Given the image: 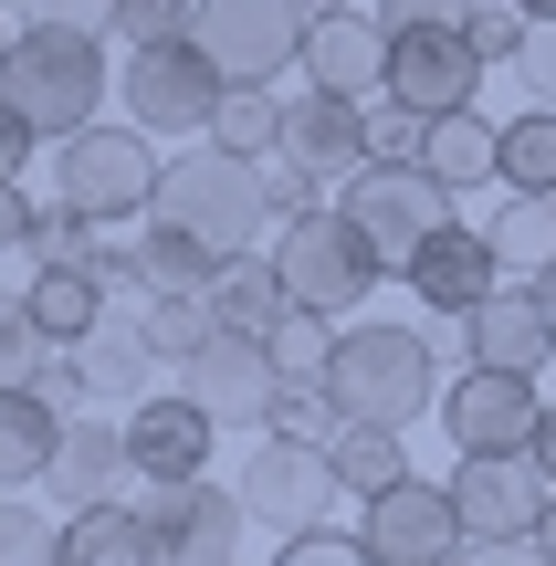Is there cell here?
I'll use <instances>...</instances> for the list:
<instances>
[{
  "label": "cell",
  "mask_w": 556,
  "mask_h": 566,
  "mask_svg": "<svg viewBox=\"0 0 556 566\" xmlns=\"http://www.w3.org/2000/svg\"><path fill=\"white\" fill-rule=\"evenodd\" d=\"M536 556H556V504H546V535H536Z\"/></svg>",
  "instance_id": "cell-48"
},
{
  "label": "cell",
  "mask_w": 556,
  "mask_h": 566,
  "mask_svg": "<svg viewBox=\"0 0 556 566\" xmlns=\"http://www.w3.org/2000/svg\"><path fill=\"white\" fill-rule=\"evenodd\" d=\"M137 325H147V346H158V367H189L221 336V304L210 294H137Z\"/></svg>",
  "instance_id": "cell-29"
},
{
  "label": "cell",
  "mask_w": 556,
  "mask_h": 566,
  "mask_svg": "<svg viewBox=\"0 0 556 566\" xmlns=\"http://www.w3.org/2000/svg\"><path fill=\"white\" fill-rule=\"evenodd\" d=\"M284 566H368V535H357V525H336V514H326V525L284 535Z\"/></svg>",
  "instance_id": "cell-38"
},
{
  "label": "cell",
  "mask_w": 556,
  "mask_h": 566,
  "mask_svg": "<svg viewBox=\"0 0 556 566\" xmlns=\"http://www.w3.org/2000/svg\"><path fill=\"white\" fill-rule=\"evenodd\" d=\"M63 556H84V566H147V556H168V535H158V514H147V504L105 493V504H74V514H63Z\"/></svg>",
  "instance_id": "cell-23"
},
{
  "label": "cell",
  "mask_w": 556,
  "mask_h": 566,
  "mask_svg": "<svg viewBox=\"0 0 556 566\" xmlns=\"http://www.w3.org/2000/svg\"><path fill=\"white\" fill-rule=\"evenodd\" d=\"M483 0H378V21H389V32H410V21H473Z\"/></svg>",
  "instance_id": "cell-44"
},
{
  "label": "cell",
  "mask_w": 556,
  "mask_h": 566,
  "mask_svg": "<svg viewBox=\"0 0 556 566\" xmlns=\"http://www.w3.org/2000/svg\"><path fill=\"white\" fill-rule=\"evenodd\" d=\"M525 32H536V11H515V0H483V11H473L483 63H515V53H525Z\"/></svg>",
  "instance_id": "cell-40"
},
{
  "label": "cell",
  "mask_w": 556,
  "mask_h": 566,
  "mask_svg": "<svg viewBox=\"0 0 556 566\" xmlns=\"http://www.w3.org/2000/svg\"><path fill=\"white\" fill-rule=\"evenodd\" d=\"M221 63L200 53L189 32H168V42H126V74H116V95H126V116L147 126V137H210V116H221Z\"/></svg>",
  "instance_id": "cell-7"
},
{
  "label": "cell",
  "mask_w": 556,
  "mask_h": 566,
  "mask_svg": "<svg viewBox=\"0 0 556 566\" xmlns=\"http://www.w3.org/2000/svg\"><path fill=\"white\" fill-rule=\"evenodd\" d=\"M105 42L116 32H74V21H21L11 53H0V95L42 126V137H74L105 105Z\"/></svg>",
  "instance_id": "cell-3"
},
{
  "label": "cell",
  "mask_w": 556,
  "mask_h": 566,
  "mask_svg": "<svg viewBox=\"0 0 556 566\" xmlns=\"http://www.w3.org/2000/svg\"><path fill=\"white\" fill-rule=\"evenodd\" d=\"M378 95L420 105V116H452V105L483 95V42L473 21H410V32H389V84Z\"/></svg>",
  "instance_id": "cell-13"
},
{
  "label": "cell",
  "mask_w": 556,
  "mask_h": 566,
  "mask_svg": "<svg viewBox=\"0 0 556 566\" xmlns=\"http://www.w3.org/2000/svg\"><path fill=\"white\" fill-rule=\"evenodd\" d=\"M210 137L242 147V158H273V147H284V105H273V84H221V116H210Z\"/></svg>",
  "instance_id": "cell-33"
},
{
  "label": "cell",
  "mask_w": 556,
  "mask_h": 566,
  "mask_svg": "<svg viewBox=\"0 0 556 566\" xmlns=\"http://www.w3.org/2000/svg\"><path fill=\"white\" fill-rule=\"evenodd\" d=\"M305 0H189V42L231 84H273L284 63H305Z\"/></svg>",
  "instance_id": "cell-10"
},
{
  "label": "cell",
  "mask_w": 556,
  "mask_h": 566,
  "mask_svg": "<svg viewBox=\"0 0 556 566\" xmlns=\"http://www.w3.org/2000/svg\"><path fill=\"white\" fill-rule=\"evenodd\" d=\"M273 263H284V294H294V304H326V315L368 304V294H378V273H389L347 210H294V221L273 231Z\"/></svg>",
  "instance_id": "cell-8"
},
{
  "label": "cell",
  "mask_w": 556,
  "mask_h": 566,
  "mask_svg": "<svg viewBox=\"0 0 556 566\" xmlns=\"http://www.w3.org/2000/svg\"><path fill=\"white\" fill-rule=\"evenodd\" d=\"M326 451H336V472H347L357 504H368L378 483H399V472H410V430H389V420H347Z\"/></svg>",
  "instance_id": "cell-31"
},
{
  "label": "cell",
  "mask_w": 556,
  "mask_h": 566,
  "mask_svg": "<svg viewBox=\"0 0 556 566\" xmlns=\"http://www.w3.org/2000/svg\"><path fill=\"white\" fill-rule=\"evenodd\" d=\"M53 388L63 399H116V409H137L147 388H158V346H147V325H137V304H105V325H84L74 346L53 357Z\"/></svg>",
  "instance_id": "cell-15"
},
{
  "label": "cell",
  "mask_w": 556,
  "mask_h": 566,
  "mask_svg": "<svg viewBox=\"0 0 556 566\" xmlns=\"http://www.w3.org/2000/svg\"><path fill=\"white\" fill-rule=\"evenodd\" d=\"M284 147H294L305 168H326L336 189H347L357 168L378 158V147H368V95H336V84H315L305 105H284Z\"/></svg>",
  "instance_id": "cell-21"
},
{
  "label": "cell",
  "mask_w": 556,
  "mask_h": 566,
  "mask_svg": "<svg viewBox=\"0 0 556 566\" xmlns=\"http://www.w3.org/2000/svg\"><path fill=\"white\" fill-rule=\"evenodd\" d=\"M420 137H431V116H420V105H399V95L368 105V147H378V158H420Z\"/></svg>",
  "instance_id": "cell-39"
},
{
  "label": "cell",
  "mask_w": 556,
  "mask_h": 566,
  "mask_svg": "<svg viewBox=\"0 0 556 566\" xmlns=\"http://www.w3.org/2000/svg\"><path fill=\"white\" fill-rule=\"evenodd\" d=\"M147 221H179L189 242H210L231 263V252H252V231L273 221V189H263V158H242V147H179V158L158 168V200H147Z\"/></svg>",
  "instance_id": "cell-1"
},
{
  "label": "cell",
  "mask_w": 556,
  "mask_h": 566,
  "mask_svg": "<svg viewBox=\"0 0 556 566\" xmlns=\"http://www.w3.org/2000/svg\"><path fill=\"white\" fill-rule=\"evenodd\" d=\"M63 336L32 315V294H0V388H53Z\"/></svg>",
  "instance_id": "cell-30"
},
{
  "label": "cell",
  "mask_w": 556,
  "mask_h": 566,
  "mask_svg": "<svg viewBox=\"0 0 556 566\" xmlns=\"http://www.w3.org/2000/svg\"><path fill=\"white\" fill-rule=\"evenodd\" d=\"M494 242H504V263H546V252H556V200H546V189H504Z\"/></svg>",
  "instance_id": "cell-34"
},
{
  "label": "cell",
  "mask_w": 556,
  "mask_h": 566,
  "mask_svg": "<svg viewBox=\"0 0 556 566\" xmlns=\"http://www.w3.org/2000/svg\"><path fill=\"white\" fill-rule=\"evenodd\" d=\"M336 493H347V472H336V451H326V441L252 430V451H242V504H252V525L305 535V525H326V514H336Z\"/></svg>",
  "instance_id": "cell-9"
},
{
  "label": "cell",
  "mask_w": 556,
  "mask_h": 566,
  "mask_svg": "<svg viewBox=\"0 0 556 566\" xmlns=\"http://www.w3.org/2000/svg\"><path fill=\"white\" fill-rule=\"evenodd\" d=\"M515 11H556V0H515Z\"/></svg>",
  "instance_id": "cell-50"
},
{
  "label": "cell",
  "mask_w": 556,
  "mask_h": 566,
  "mask_svg": "<svg viewBox=\"0 0 556 566\" xmlns=\"http://www.w3.org/2000/svg\"><path fill=\"white\" fill-rule=\"evenodd\" d=\"M536 283H546V304H556V252H546V263H536Z\"/></svg>",
  "instance_id": "cell-49"
},
{
  "label": "cell",
  "mask_w": 556,
  "mask_h": 566,
  "mask_svg": "<svg viewBox=\"0 0 556 566\" xmlns=\"http://www.w3.org/2000/svg\"><path fill=\"white\" fill-rule=\"evenodd\" d=\"M210 304H221V325H242V336H273V315H284V263L273 252H231L221 283H210Z\"/></svg>",
  "instance_id": "cell-27"
},
{
  "label": "cell",
  "mask_w": 556,
  "mask_h": 566,
  "mask_svg": "<svg viewBox=\"0 0 556 566\" xmlns=\"http://www.w3.org/2000/svg\"><path fill=\"white\" fill-rule=\"evenodd\" d=\"M32 221L42 210L21 200V179H0V252H32Z\"/></svg>",
  "instance_id": "cell-46"
},
{
  "label": "cell",
  "mask_w": 556,
  "mask_h": 566,
  "mask_svg": "<svg viewBox=\"0 0 556 566\" xmlns=\"http://www.w3.org/2000/svg\"><path fill=\"white\" fill-rule=\"evenodd\" d=\"M305 84H336V95H378L389 84V21L378 11H315L305 21Z\"/></svg>",
  "instance_id": "cell-19"
},
{
  "label": "cell",
  "mask_w": 556,
  "mask_h": 566,
  "mask_svg": "<svg viewBox=\"0 0 556 566\" xmlns=\"http://www.w3.org/2000/svg\"><path fill=\"white\" fill-rule=\"evenodd\" d=\"M515 74H525V95H546V105H556V11H536V32H525Z\"/></svg>",
  "instance_id": "cell-42"
},
{
  "label": "cell",
  "mask_w": 556,
  "mask_h": 566,
  "mask_svg": "<svg viewBox=\"0 0 556 566\" xmlns=\"http://www.w3.org/2000/svg\"><path fill=\"white\" fill-rule=\"evenodd\" d=\"M0 53H11V32H0Z\"/></svg>",
  "instance_id": "cell-52"
},
{
  "label": "cell",
  "mask_w": 556,
  "mask_h": 566,
  "mask_svg": "<svg viewBox=\"0 0 556 566\" xmlns=\"http://www.w3.org/2000/svg\"><path fill=\"white\" fill-rule=\"evenodd\" d=\"M0 11H21V0H0Z\"/></svg>",
  "instance_id": "cell-51"
},
{
  "label": "cell",
  "mask_w": 556,
  "mask_h": 566,
  "mask_svg": "<svg viewBox=\"0 0 556 566\" xmlns=\"http://www.w3.org/2000/svg\"><path fill=\"white\" fill-rule=\"evenodd\" d=\"M32 556H63V525H42L21 493H0V566H32Z\"/></svg>",
  "instance_id": "cell-37"
},
{
  "label": "cell",
  "mask_w": 556,
  "mask_h": 566,
  "mask_svg": "<svg viewBox=\"0 0 556 566\" xmlns=\"http://www.w3.org/2000/svg\"><path fill=\"white\" fill-rule=\"evenodd\" d=\"M158 137H147L137 116L126 126H105V116H84L74 137H53V200H74V210H95L105 231H126V221H147V200H158Z\"/></svg>",
  "instance_id": "cell-4"
},
{
  "label": "cell",
  "mask_w": 556,
  "mask_h": 566,
  "mask_svg": "<svg viewBox=\"0 0 556 566\" xmlns=\"http://www.w3.org/2000/svg\"><path fill=\"white\" fill-rule=\"evenodd\" d=\"M32 21H74V32H116V0H21Z\"/></svg>",
  "instance_id": "cell-43"
},
{
  "label": "cell",
  "mask_w": 556,
  "mask_h": 566,
  "mask_svg": "<svg viewBox=\"0 0 556 566\" xmlns=\"http://www.w3.org/2000/svg\"><path fill=\"white\" fill-rule=\"evenodd\" d=\"M462 357H494V367H546L556 357V304H546V283L536 273H504L494 294L462 315Z\"/></svg>",
  "instance_id": "cell-18"
},
{
  "label": "cell",
  "mask_w": 556,
  "mask_h": 566,
  "mask_svg": "<svg viewBox=\"0 0 556 566\" xmlns=\"http://www.w3.org/2000/svg\"><path fill=\"white\" fill-rule=\"evenodd\" d=\"M189 32V0H116V42H168Z\"/></svg>",
  "instance_id": "cell-41"
},
{
  "label": "cell",
  "mask_w": 556,
  "mask_h": 566,
  "mask_svg": "<svg viewBox=\"0 0 556 566\" xmlns=\"http://www.w3.org/2000/svg\"><path fill=\"white\" fill-rule=\"evenodd\" d=\"M504 189H546L556 200V105L546 95L525 116H504Z\"/></svg>",
  "instance_id": "cell-32"
},
{
  "label": "cell",
  "mask_w": 556,
  "mask_h": 566,
  "mask_svg": "<svg viewBox=\"0 0 556 566\" xmlns=\"http://www.w3.org/2000/svg\"><path fill=\"white\" fill-rule=\"evenodd\" d=\"M63 451V409L42 388H0V493H32Z\"/></svg>",
  "instance_id": "cell-25"
},
{
  "label": "cell",
  "mask_w": 556,
  "mask_h": 566,
  "mask_svg": "<svg viewBox=\"0 0 556 566\" xmlns=\"http://www.w3.org/2000/svg\"><path fill=\"white\" fill-rule=\"evenodd\" d=\"M32 137H42V126L21 116L11 95H0V179H21V158H32Z\"/></svg>",
  "instance_id": "cell-45"
},
{
  "label": "cell",
  "mask_w": 556,
  "mask_h": 566,
  "mask_svg": "<svg viewBox=\"0 0 556 566\" xmlns=\"http://www.w3.org/2000/svg\"><path fill=\"white\" fill-rule=\"evenodd\" d=\"M452 504H462V535H473V556H536L546 504H556V472L536 462V451H462Z\"/></svg>",
  "instance_id": "cell-5"
},
{
  "label": "cell",
  "mask_w": 556,
  "mask_h": 566,
  "mask_svg": "<svg viewBox=\"0 0 556 566\" xmlns=\"http://www.w3.org/2000/svg\"><path fill=\"white\" fill-rule=\"evenodd\" d=\"M410 304H431V315H473L483 294L504 283V242H494V221H441L431 242L410 252Z\"/></svg>",
  "instance_id": "cell-17"
},
{
  "label": "cell",
  "mask_w": 556,
  "mask_h": 566,
  "mask_svg": "<svg viewBox=\"0 0 556 566\" xmlns=\"http://www.w3.org/2000/svg\"><path fill=\"white\" fill-rule=\"evenodd\" d=\"M263 189H273V221H294V210H326V168H305L294 147H273V158H263Z\"/></svg>",
  "instance_id": "cell-36"
},
{
  "label": "cell",
  "mask_w": 556,
  "mask_h": 566,
  "mask_svg": "<svg viewBox=\"0 0 556 566\" xmlns=\"http://www.w3.org/2000/svg\"><path fill=\"white\" fill-rule=\"evenodd\" d=\"M536 420H546L536 367L473 357L452 388H441V430H452V451H536Z\"/></svg>",
  "instance_id": "cell-12"
},
{
  "label": "cell",
  "mask_w": 556,
  "mask_h": 566,
  "mask_svg": "<svg viewBox=\"0 0 556 566\" xmlns=\"http://www.w3.org/2000/svg\"><path fill=\"white\" fill-rule=\"evenodd\" d=\"M210 441H221V420H210L189 388H147V399L126 409V451H137L147 483H158V472H210Z\"/></svg>",
  "instance_id": "cell-20"
},
{
  "label": "cell",
  "mask_w": 556,
  "mask_h": 566,
  "mask_svg": "<svg viewBox=\"0 0 556 566\" xmlns=\"http://www.w3.org/2000/svg\"><path fill=\"white\" fill-rule=\"evenodd\" d=\"M95 231H105L95 210H74V200H53V210H42V221H32V263H95V252H105Z\"/></svg>",
  "instance_id": "cell-35"
},
{
  "label": "cell",
  "mask_w": 556,
  "mask_h": 566,
  "mask_svg": "<svg viewBox=\"0 0 556 566\" xmlns=\"http://www.w3.org/2000/svg\"><path fill=\"white\" fill-rule=\"evenodd\" d=\"M126 472H137V451H126V420H74L42 483H53V504L74 514V504H105V493H126Z\"/></svg>",
  "instance_id": "cell-22"
},
{
  "label": "cell",
  "mask_w": 556,
  "mask_h": 566,
  "mask_svg": "<svg viewBox=\"0 0 556 566\" xmlns=\"http://www.w3.org/2000/svg\"><path fill=\"white\" fill-rule=\"evenodd\" d=\"M179 388L210 409L221 430H273V399H284V367H273L263 336H242V325H221V336L200 346V357L179 367Z\"/></svg>",
  "instance_id": "cell-14"
},
{
  "label": "cell",
  "mask_w": 556,
  "mask_h": 566,
  "mask_svg": "<svg viewBox=\"0 0 556 566\" xmlns=\"http://www.w3.org/2000/svg\"><path fill=\"white\" fill-rule=\"evenodd\" d=\"M137 273H147V294H210L221 283V252L189 242L179 221H137Z\"/></svg>",
  "instance_id": "cell-28"
},
{
  "label": "cell",
  "mask_w": 556,
  "mask_h": 566,
  "mask_svg": "<svg viewBox=\"0 0 556 566\" xmlns=\"http://www.w3.org/2000/svg\"><path fill=\"white\" fill-rule=\"evenodd\" d=\"M452 200H462V189H452V179H431L420 158H368L347 189H336V210L368 231V252H378L389 273H410V252L431 242L441 221H452Z\"/></svg>",
  "instance_id": "cell-6"
},
{
  "label": "cell",
  "mask_w": 556,
  "mask_h": 566,
  "mask_svg": "<svg viewBox=\"0 0 556 566\" xmlns=\"http://www.w3.org/2000/svg\"><path fill=\"white\" fill-rule=\"evenodd\" d=\"M536 462L556 472V399H546V420H536Z\"/></svg>",
  "instance_id": "cell-47"
},
{
  "label": "cell",
  "mask_w": 556,
  "mask_h": 566,
  "mask_svg": "<svg viewBox=\"0 0 556 566\" xmlns=\"http://www.w3.org/2000/svg\"><path fill=\"white\" fill-rule=\"evenodd\" d=\"M420 168L452 189H504V126L483 116V105H452V116H431V137H420Z\"/></svg>",
  "instance_id": "cell-24"
},
{
  "label": "cell",
  "mask_w": 556,
  "mask_h": 566,
  "mask_svg": "<svg viewBox=\"0 0 556 566\" xmlns=\"http://www.w3.org/2000/svg\"><path fill=\"white\" fill-rule=\"evenodd\" d=\"M357 535H368V556H389V566H441V556H473L452 483H420V472L378 483L368 504H357Z\"/></svg>",
  "instance_id": "cell-11"
},
{
  "label": "cell",
  "mask_w": 556,
  "mask_h": 566,
  "mask_svg": "<svg viewBox=\"0 0 556 566\" xmlns=\"http://www.w3.org/2000/svg\"><path fill=\"white\" fill-rule=\"evenodd\" d=\"M147 514H158V535H168L179 566H221L242 546V525H252L242 483H210V472H158V483H147Z\"/></svg>",
  "instance_id": "cell-16"
},
{
  "label": "cell",
  "mask_w": 556,
  "mask_h": 566,
  "mask_svg": "<svg viewBox=\"0 0 556 566\" xmlns=\"http://www.w3.org/2000/svg\"><path fill=\"white\" fill-rule=\"evenodd\" d=\"M347 420H389L410 430L420 409H441V346L420 325H336V367H326Z\"/></svg>",
  "instance_id": "cell-2"
},
{
  "label": "cell",
  "mask_w": 556,
  "mask_h": 566,
  "mask_svg": "<svg viewBox=\"0 0 556 566\" xmlns=\"http://www.w3.org/2000/svg\"><path fill=\"white\" fill-rule=\"evenodd\" d=\"M105 304H116V283H105L95 263H32V315L53 325L63 346H74L84 325H105Z\"/></svg>",
  "instance_id": "cell-26"
}]
</instances>
